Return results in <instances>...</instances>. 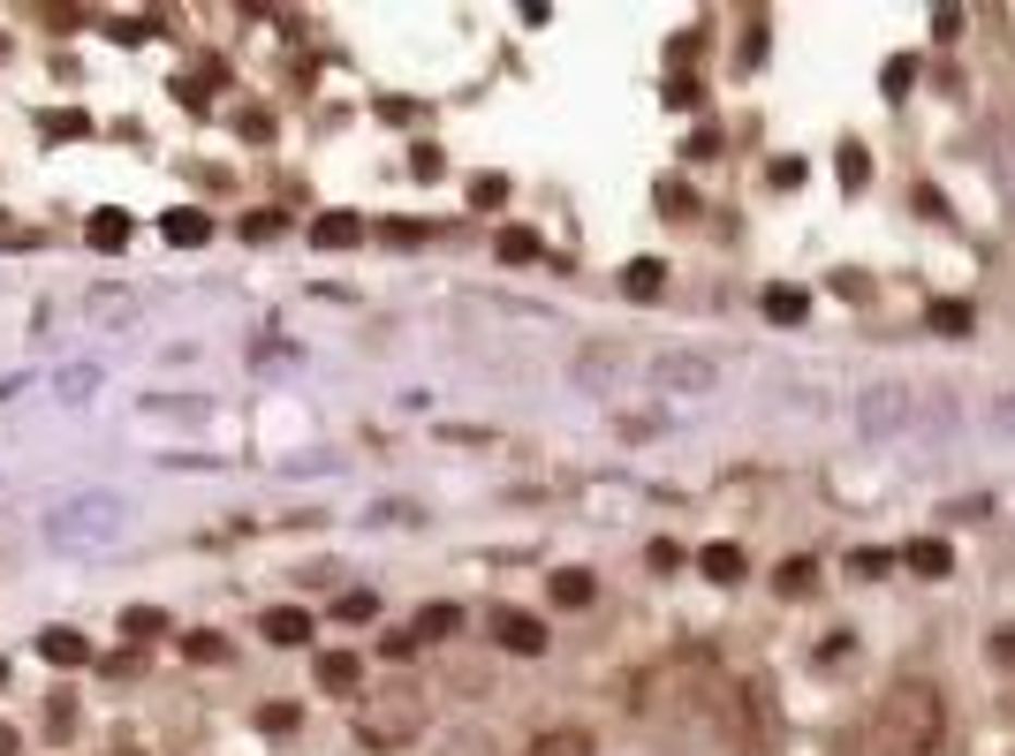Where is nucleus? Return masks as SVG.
Segmentation results:
<instances>
[{"mask_svg": "<svg viewBox=\"0 0 1015 756\" xmlns=\"http://www.w3.org/2000/svg\"><path fill=\"white\" fill-rule=\"evenodd\" d=\"M886 734L902 742V756H932V749H940V734H947L940 696H932V689H917V681H902V689L886 696Z\"/></svg>", "mask_w": 1015, "mask_h": 756, "instance_id": "obj_1", "label": "nucleus"}, {"mask_svg": "<svg viewBox=\"0 0 1015 756\" xmlns=\"http://www.w3.org/2000/svg\"><path fill=\"white\" fill-rule=\"evenodd\" d=\"M917 409H925L917 386H879V394H864V432H902Z\"/></svg>", "mask_w": 1015, "mask_h": 756, "instance_id": "obj_2", "label": "nucleus"}, {"mask_svg": "<svg viewBox=\"0 0 1015 756\" xmlns=\"http://www.w3.org/2000/svg\"><path fill=\"white\" fill-rule=\"evenodd\" d=\"M493 643H501L508 658H546V620H530V612H493Z\"/></svg>", "mask_w": 1015, "mask_h": 756, "instance_id": "obj_3", "label": "nucleus"}, {"mask_svg": "<svg viewBox=\"0 0 1015 756\" xmlns=\"http://www.w3.org/2000/svg\"><path fill=\"white\" fill-rule=\"evenodd\" d=\"M38 658L61 666V673H76V666H91V635H76V628H46V635H38Z\"/></svg>", "mask_w": 1015, "mask_h": 756, "instance_id": "obj_4", "label": "nucleus"}, {"mask_svg": "<svg viewBox=\"0 0 1015 756\" xmlns=\"http://www.w3.org/2000/svg\"><path fill=\"white\" fill-rule=\"evenodd\" d=\"M697 575H705V583H743L750 560H743V545H705V553H697Z\"/></svg>", "mask_w": 1015, "mask_h": 756, "instance_id": "obj_5", "label": "nucleus"}, {"mask_svg": "<svg viewBox=\"0 0 1015 756\" xmlns=\"http://www.w3.org/2000/svg\"><path fill=\"white\" fill-rule=\"evenodd\" d=\"M266 643H281V650H296V643H311V612H296V605H273L266 620Z\"/></svg>", "mask_w": 1015, "mask_h": 756, "instance_id": "obj_6", "label": "nucleus"}, {"mask_svg": "<svg viewBox=\"0 0 1015 756\" xmlns=\"http://www.w3.org/2000/svg\"><path fill=\"white\" fill-rule=\"evenodd\" d=\"M160 235H168L174 250H197V243H205V235H212V220H205V212H197V205H174L168 220H160Z\"/></svg>", "mask_w": 1015, "mask_h": 756, "instance_id": "obj_7", "label": "nucleus"}, {"mask_svg": "<svg viewBox=\"0 0 1015 756\" xmlns=\"http://www.w3.org/2000/svg\"><path fill=\"white\" fill-rule=\"evenodd\" d=\"M652 371H660V386H712V363L705 356H660Z\"/></svg>", "mask_w": 1015, "mask_h": 756, "instance_id": "obj_8", "label": "nucleus"}, {"mask_svg": "<svg viewBox=\"0 0 1015 756\" xmlns=\"http://www.w3.org/2000/svg\"><path fill=\"white\" fill-rule=\"evenodd\" d=\"M84 227H91V250H122L130 243V212H114V205H99Z\"/></svg>", "mask_w": 1015, "mask_h": 756, "instance_id": "obj_9", "label": "nucleus"}, {"mask_svg": "<svg viewBox=\"0 0 1015 756\" xmlns=\"http://www.w3.org/2000/svg\"><path fill=\"white\" fill-rule=\"evenodd\" d=\"M523 756H591V734L584 727H553V734H538Z\"/></svg>", "mask_w": 1015, "mask_h": 756, "instance_id": "obj_10", "label": "nucleus"}, {"mask_svg": "<svg viewBox=\"0 0 1015 756\" xmlns=\"http://www.w3.org/2000/svg\"><path fill=\"white\" fill-rule=\"evenodd\" d=\"M811 583H819V568H811V560H804V553H796V560H781V568H773V591H781V598H811Z\"/></svg>", "mask_w": 1015, "mask_h": 756, "instance_id": "obj_11", "label": "nucleus"}, {"mask_svg": "<svg viewBox=\"0 0 1015 756\" xmlns=\"http://www.w3.org/2000/svg\"><path fill=\"white\" fill-rule=\"evenodd\" d=\"M311 235H319V250H348L364 227H356V212H319V227H311Z\"/></svg>", "mask_w": 1015, "mask_h": 756, "instance_id": "obj_12", "label": "nucleus"}, {"mask_svg": "<svg viewBox=\"0 0 1015 756\" xmlns=\"http://www.w3.org/2000/svg\"><path fill=\"white\" fill-rule=\"evenodd\" d=\"M591 598H599L591 568H561V575H553V605H591Z\"/></svg>", "mask_w": 1015, "mask_h": 756, "instance_id": "obj_13", "label": "nucleus"}, {"mask_svg": "<svg viewBox=\"0 0 1015 756\" xmlns=\"http://www.w3.org/2000/svg\"><path fill=\"white\" fill-rule=\"evenodd\" d=\"M356 673H364V666H356V658H348V650H319V689H356Z\"/></svg>", "mask_w": 1015, "mask_h": 756, "instance_id": "obj_14", "label": "nucleus"}, {"mask_svg": "<svg viewBox=\"0 0 1015 756\" xmlns=\"http://www.w3.org/2000/svg\"><path fill=\"white\" fill-rule=\"evenodd\" d=\"M455 628H463V612H455V605H425L409 635H417V643H440V635H455Z\"/></svg>", "mask_w": 1015, "mask_h": 756, "instance_id": "obj_15", "label": "nucleus"}, {"mask_svg": "<svg viewBox=\"0 0 1015 756\" xmlns=\"http://www.w3.org/2000/svg\"><path fill=\"white\" fill-rule=\"evenodd\" d=\"M182 658H197V666H220V658H228V635H220V628H189V635H182Z\"/></svg>", "mask_w": 1015, "mask_h": 756, "instance_id": "obj_16", "label": "nucleus"}, {"mask_svg": "<svg viewBox=\"0 0 1015 756\" xmlns=\"http://www.w3.org/2000/svg\"><path fill=\"white\" fill-rule=\"evenodd\" d=\"M660 281H668V265H660V258H637V265H622V288H629V296H660Z\"/></svg>", "mask_w": 1015, "mask_h": 756, "instance_id": "obj_17", "label": "nucleus"}, {"mask_svg": "<svg viewBox=\"0 0 1015 756\" xmlns=\"http://www.w3.org/2000/svg\"><path fill=\"white\" fill-rule=\"evenodd\" d=\"M122 635H130V643H145V635H168V612H160V605H130V612H122Z\"/></svg>", "mask_w": 1015, "mask_h": 756, "instance_id": "obj_18", "label": "nucleus"}, {"mask_svg": "<svg viewBox=\"0 0 1015 756\" xmlns=\"http://www.w3.org/2000/svg\"><path fill=\"white\" fill-rule=\"evenodd\" d=\"M38 129H46L53 145H69V137H91V114H84V107H69V114H46Z\"/></svg>", "mask_w": 1015, "mask_h": 756, "instance_id": "obj_19", "label": "nucleus"}, {"mask_svg": "<svg viewBox=\"0 0 1015 756\" xmlns=\"http://www.w3.org/2000/svg\"><path fill=\"white\" fill-rule=\"evenodd\" d=\"M766 318H773V325H804V318H811V296H788V288H781V296H766Z\"/></svg>", "mask_w": 1015, "mask_h": 756, "instance_id": "obj_20", "label": "nucleus"}, {"mask_svg": "<svg viewBox=\"0 0 1015 756\" xmlns=\"http://www.w3.org/2000/svg\"><path fill=\"white\" fill-rule=\"evenodd\" d=\"M501 258H508V265L538 258V235H530V227H501Z\"/></svg>", "mask_w": 1015, "mask_h": 756, "instance_id": "obj_21", "label": "nucleus"}, {"mask_svg": "<svg viewBox=\"0 0 1015 756\" xmlns=\"http://www.w3.org/2000/svg\"><path fill=\"white\" fill-rule=\"evenodd\" d=\"M243 235H250V243H273V235H281V212H273V205H266V212H243Z\"/></svg>", "mask_w": 1015, "mask_h": 756, "instance_id": "obj_22", "label": "nucleus"}, {"mask_svg": "<svg viewBox=\"0 0 1015 756\" xmlns=\"http://www.w3.org/2000/svg\"><path fill=\"white\" fill-rule=\"evenodd\" d=\"M909 568L917 575H947V545H909Z\"/></svg>", "mask_w": 1015, "mask_h": 756, "instance_id": "obj_23", "label": "nucleus"}, {"mask_svg": "<svg viewBox=\"0 0 1015 756\" xmlns=\"http://www.w3.org/2000/svg\"><path fill=\"white\" fill-rule=\"evenodd\" d=\"M258 727L266 734H296V704H258Z\"/></svg>", "mask_w": 1015, "mask_h": 756, "instance_id": "obj_24", "label": "nucleus"}, {"mask_svg": "<svg viewBox=\"0 0 1015 756\" xmlns=\"http://www.w3.org/2000/svg\"><path fill=\"white\" fill-rule=\"evenodd\" d=\"M334 612H341V620H371V612H379V598H371V591H348Z\"/></svg>", "mask_w": 1015, "mask_h": 756, "instance_id": "obj_25", "label": "nucleus"}, {"mask_svg": "<svg viewBox=\"0 0 1015 756\" xmlns=\"http://www.w3.org/2000/svg\"><path fill=\"white\" fill-rule=\"evenodd\" d=\"M379 650H387V658H417V635H409V628H387Z\"/></svg>", "mask_w": 1015, "mask_h": 756, "instance_id": "obj_26", "label": "nucleus"}, {"mask_svg": "<svg viewBox=\"0 0 1015 756\" xmlns=\"http://www.w3.org/2000/svg\"><path fill=\"white\" fill-rule=\"evenodd\" d=\"M501 197H508L501 174H478V182H470V205H501Z\"/></svg>", "mask_w": 1015, "mask_h": 756, "instance_id": "obj_27", "label": "nucleus"}, {"mask_svg": "<svg viewBox=\"0 0 1015 756\" xmlns=\"http://www.w3.org/2000/svg\"><path fill=\"white\" fill-rule=\"evenodd\" d=\"M387 243H402V250H409V243H425V227H417V220H387Z\"/></svg>", "mask_w": 1015, "mask_h": 756, "instance_id": "obj_28", "label": "nucleus"}, {"mask_svg": "<svg viewBox=\"0 0 1015 756\" xmlns=\"http://www.w3.org/2000/svg\"><path fill=\"white\" fill-rule=\"evenodd\" d=\"M409 174H417V182H432V174H440V151H432V145H417V159H409Z\"/></svg>", "mask_w": 1015, "mask_h": 756, "instance_id": "obj_29", "label": "nucleus"}, {"mask_svg": "<svg viewBox=\"0 0 1015 756\" xmlns=\"http://www.w3.org/2000/svg\"><path fill=\"white\" fill-rule=\"evenodd\" d=\"M0 756H23V734H15L8 719H0Z\"/></svg>", "mask_w": 1015, "mask_h": 756, "instance_id": "obj_30", "label": "nucleus"}, {"mask_svg": "<svg viewBox=\"0 0 1015 756\" xmlns=\"http://www.w3.org/2000/svg\"><path fill=\"white\" fill-rule=\"evenodd\" d=\"M993 432H1015V401H1008V409H993Z\"/></svg>", "mask_w": 1015, "mask_h": 756, "instance_id": "obj_31", "label": "nucleus"}, {"mask_svg": "<svg viewBox=\"0 0 1015 756\" xmlns=\"http://www.w3.org/2000/svg\"><path fill=\"white\" fill-rule=\"evenodd\" d=\"M0 681H8V658H0Z\"/></svg>", "mask_w": 1015, "mask_h": 756, "instance_id": "obj_32", "label": "nucleus"}, {"mask_svg": "<svg viewBox=\"0 0 1015 756\" xmlns=\"http://www.w3.org/2000/svg\"><path fill=\"white\" fill-rule=\"evenodd\" d=\"M0 53H8V38H0Z\"/></svg>", "mask_w": 1015, "mask_h": 756, "instance_id": "obj_33", "label": "nucleus"}]
</instances>
